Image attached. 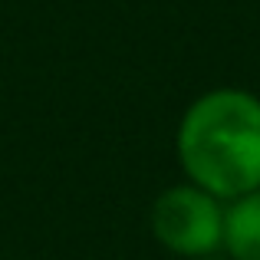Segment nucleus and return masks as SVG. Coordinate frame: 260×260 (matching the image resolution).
<instances>
[{
	"instance_id": "nucleus-1",
	"label": "nucleus",
	"mask_w": 260,
	"mask_h": 260,
	"mask_svg": "<svg viewBox=\"0 0 260 260\" xmlns=\"http://www.w3.org/2000/svg\"><path fill=\"white\" fill-rule=\"evenodd\" d=\"M178 165L221 201L260 188V95L221 86L184 109L175 132Z\"/></svg>"
},
{
	"instance_id": "nucleus-2",
	"label": "nucleus",
	"mask_w": 260,
	"mask_h": 260,
	"mask_svg": "<svg viewBox=\"0 0 260 260\" xmlns=\"http://www.w3.org/2000/svg\"><path fill=\"white\" fill-rule=\"evenodd\" d=\"M148 228L175 257H208L221 250L224 201L191 181L172 184L155 198Z\"/></svg>"
},
{
	"instance_id": "nucleus-3",
	"label": "nucleus",
	"mask_w": 260,
	"mask_h": 260,
	"mask_svg": "<svg viewBox=\"0 0 260 260\" xmlns=\"http://www.w3.org/2000/svg\"><path fill=\"white\" fill-rule=\"evenodd\" d=\"M221 250L231 260H260V188L224 201Z\"/></svg>"
}]
</instances>
